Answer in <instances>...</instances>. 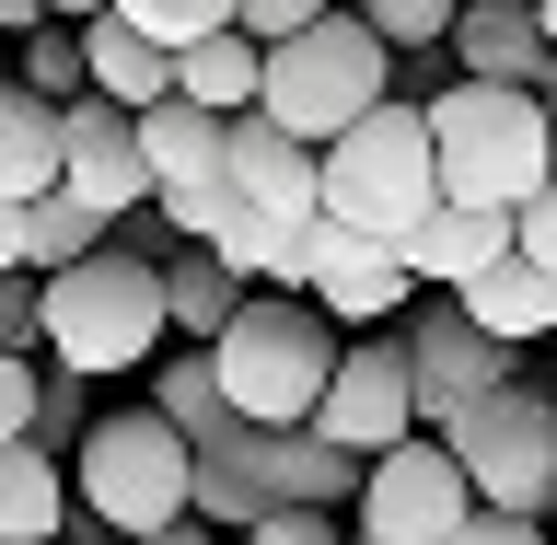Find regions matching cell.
Wrapping results in <instances>:
<instances>
[{"label":"cell","mask_w":557,"mask_h":545,"mask_svg":"<svg viewBox=\"0 0 557 545\" xmlns=\"http://www.w3.org/2000/svg\"><path fill=\"white\" fill-rule=\"evenodd\" d=\"M198 522V442L163 407H104L70 453V545H128Z\"/></svg>","instance_id":"cell-1"},{"label":"cell","mask_w":557,"mask_h":545,"mask_svg":"<svg viewBox=\"0 0 557 545\" xmlns=\"http://www.w3.org/2000/svg\"><path fill=\"white\" fill-rule=\"evenodd\" d=\"M35 337H47V360H70V372H151L174 337V290H163V256H139V244H104V256H82V268L35 278Z\"/></svg>","instance_id":"cell-2"},{"label":"cell","mask_w":557,"mask_h":545,"mask_svg":"<svg viewBox=\"0 0 557 545\" xmlns=\"http://www.w3.org/2000/svg\"><path fill=\"white\" fill-rule=\"evenodd\" d=\"M337 348H348V325L313 302V290H256V302L209 337V360H221L233 418H256V430H313Z\"/></svg>","instance_id":"cell-3"},{"label":"cell","mask_w":557,"mask_h":545,"mask_svg":"<svg viewBox=\"0 0 557 545\" xmlns=\"http://www.w3.org/2000/svg\"><path fill=\"white\" fill-rule=\"evenodd\" d=\"M430 139H442V198L465 209H511L557 174V116L534 82H453L430 94Z\"/></svg>","instance_id":"cell-4"},{"label":"cell","mask_w":557,"mask_h":545,"mask_svg":"<svg viewBox=\"0 0 557 545\" xmlns=\"http://www.w3.org/2000/svg\"><path fill=\"white\" fill-rule=\"evenodd\" d=\"M430 209H442V139H430V104L383 94L372 116H348V128L325 139V221L407 244Z\"/></svg>","instance_id":"cell-5"},{"label":"cell","mask_w":557,"mask_h":545,"mask_svg":"<svg viewBox=\"0 0 557 545\" xmlns=\"http://www.w3.org/2000/svg\"><path fill=\"white\" fill-rule=\"evenodd\" d=\"M383 94H395V47H383L360 12H325L313 35L268 47V94H256V104H268L290 139H313V151H325V139H337L348 116H372Z\"/></svg>","instance_id":"cell-6"},{"label":"cell","mask_w":557,"mask_h":545,"mask_svg":"<svg viewBox=\"0 0 557 545\" xmlns=\"http://www.w3.org/2000/svg\"><path fill=\"white\" fill-rule=\"evenodd\" d=\"M453 442V465L476 476V511H534L546 522V499H557V383H499V395H476V407L442 430Z\"/></svg>","instance_id":"cell-7"},{"label":"cell","mask_w":557,"mask_h":545,"mask_svg":"<svg viewBox=\"0 0 557 545\" xmlns=\"http://www.w3.org/2000/svg\"><path fill=\"white\" fill-rule=\"evenodd\" d=\"M139 163H151V209L174 221V244H209L233 221V116L163 94L139 104Z\"/></svg>","instance_id":"cell-8"},{"label":"cell","mask_w":557,"mask_h":545,"mask_svg":"<svg viewBox=\"0 0 557 545\" xmlns=\"http://www.w3.org/2000/svg\"><path fill=\"white\" fill-rule=\"evenodd\" d=\"M465 522H476V476L453 465L442 430H407L395 453L360 465V534L372 545H453Z\"/></svg>","instance_id":"cell-9"},{"label":"cell","mask_w":557,"mask_h":545,"mask_svg":"<svg viewBox=\"0 0 557 545\" xmlns=\"http://www.w3.org/2000/svg\"><path fill=\"white\" fill-rule=\"evenodd\" d=\"M407 383H418V430H453L476 395L522 383V348H499L453 290H442V302L418 290V302H407Z\"/></svg>","instance_id":"cell-10"},{"label":"cell","mask_w":557,"mask_h":545,"mask_svg":"<svg viewBox=\"0 0 557 545\" xmlns=\"http://www.w3.org/2000/svg\"><path fill=\"white\" fill-rule=\"evenodd\" d=\"M290 290H313V302L337 313L348 337H372V325H395V313L418 302V268H407V244H383V233H348V221H302Z\"/></svg>","instance_id":"cell-11"},{"label":"cell","mask_w":557,"mask_h":545,"mask_svg":"<svg viewBox=\"0 0 557 545\" xmlns=\"http://www.w3.org/2000/svg\"><path fill=\"white\" fill-rule=\"evenodd\" d=\"M313 430H325L337 453H360V465H372V453H395V442L418 430L407 325H395V337H348V348H337V372H325V407H313Z\"/></svg>","instance_id":"cell-12"},{"label":"cell","mask_w":557,"mask_h":545,"mask_svg":"<svg viewBox=\"0 0 557 545\" xmlns=\"http://www.w3.org/2000/svg\"><path fill=\"white\" fill-rule=\"evenodd\" d=\"M233 209H256V221H325V151L313 139H290L256 104V116H233Z\"/></svg>","instance_id":"cell-13"},{"label":"cell","mask_w":557,"mask_h":545,"mask_svg":"<svg viewBox=\"0 0 557 545\" xmlns=\"http://www.w3.org/2000/svg\"><path fill=\"white\" fill-rule=\"evenodd\" d=\"M59 186H70V198H94L104 221L151 209V163H139V116H128V104H104V94L70 104V163H59Z\"/></svg>","instance_id":"cell-14"},{"label":"cell","mask_w":557,"mask_h":545,"mask_svg":"<svg viewBox=\"0 0 557 545\" xmlns=\"http://www.w3.org/2000/svg\"><path fill=\"white\" fill-rule=\"evenodd\" d=\"M453 70L465 82H557V47H546V12L534 0H465L453 12Z\"/></svg>","instance_id":"cell-15"},{"label":"cell","mask_w":557,"mask_h":545,"mask_svg":"<svg viewBox=\"0 0 557 545\" xmlns=\"http://www.w3.org/2000/svg\"><path fill=\"white\" fill-rule=\"evenodd\" d=\"M511 244H522L511 209H465V198H442V209L407 233V268H418V290H465V278H487Z\"/></svg>","instance_id":"cell-16"},{"label":"cell","mask_w":557,"mask_h":545,"mask_svg":"<svg viewBox=\"0 0 557 545\" xmlns=\"http://www.w3.org/2000/svg\"><path fill=\"white\" fill-rule=\"evenodd\" d=\"M70 163V104L59 94H24V82H0V198L35 209L47 186H59Z\"/></svg>","instance_id":"cell-17"},{"label":"cell","mask_w":557,"mask_h":545,"mask_svg":"<svg viewBox=\"0 0 557 545\" xmlns=\"http://www.w3.org/2000/svg\"><path fill=\"white\" fill-rule=\"evenodd\" d=\"M453 302L476 313V325H487L499 348H546V337H557V268H534L522 244H511V256H499L487 278H465Z\"/></svg>","instance_id":"cell-18"},{"label":"cell","mask_w":557,"mask_h":545,"mask_svg":"<svg viewBox=\"0 0 557 545\" xmlns=\"http://www.w3.org/2000/svg\"><path fill=\"white\" fill-rule=\"evenodd\" d=\"M0 545H70V453L0 442Z\"/></svg>","instance_id":"cell-19"},{"label":"cell","mask_w":557,"mask_h":545,"mask_svg":"<svg viewBox=\"0 0 557 545\" xmlns=\"http://www.w3.org/2000/svg\"><path fill=\"white\" fill-rule=\"evenodd\" d=\"M82 70H94V94L128 104V116L174 94V47H163V35H139L128 12H94V24H82Z\"/></svg>","instance_id":"cell-20"},{"label":"cell","mask_w":557,"mask_h":545,"mask_svg":"<svg viewBox=\"0 0 557 545\" xmlns=\"http://www.w3.org/2000/svg\"><path fill=\"white\" fill-rule=\"evenodd\" d=\"M174 94L209 104V116H256V94H268V47H256L244 24L198 35V47H174Z\"/></svg>","instance_id":"cell-21"},{"label":"cell","mask_w":557,"mask_h":545,"mask_svg":"<svg viewBox=\"0 0 557 545\" xmlns=\"http://www.w3.org/2000/svg\"><path fill=\"white\" fill-rule=\"evenodd\" d=\"M256 511H268V430H256V418H233L221 442H198V522L244 534Z\"/></svg>","instance_id":"cell-22"},{"label":"cell","mask_w":557,"mask_h":545,"mask_svg":"<svg viewBox=\"0 0 557 545\" xmlns=\"http://www.w3.org/2000/svg\"><path fill=\"white\" fill-rule=\"evenodd\" d=\"M302 499V511H348L360 499V453H337L325 430H268V511Z\"/></svg>","instance_id":"cell-23"},{"label":"cell","mask_w":557,"mask_h":545,"mask_svg":"<svg viewBox=\"0 0 557 545\" xmlns=\"http://www.w3.org/2000/svg\"><path fill=\"white\" fill-rule=\"evenodd\" d=\"M163 290H174V337H186V348H209L244 302H256V290H244V278L221 268L209 244H174V256H163Z\"/></svg>","instance_id":"cell-24"},{"label":"cell","mask_w":557,"mask_h":545,"mask_svg":"<svg viewBox=\"0 0 557 545\" xmlns=\"http://www.w3.org/2000/svg\"><path fill=\"white\" fill-rule=\"evenodd\" d=\"M104 244H116V221H104L94 198H70V186H47V198L24 209V256H35V278L82 268V256H104Z\"/></svg>","instance_id":"cell-25"},{"label":"cell","mask_w":557,"mask_h":545,"mask_svg":"<svg viewBox=\"0 0 557 545\" xmlns=\"http://www.w3.org/2000/svg\"><path fill=\"white\" fill-rule=\"evenodd\" d=\"M151 407H163L186 442H221V430H233V395H221V360H209V348L151 360Z\"/></svg>","instance_id":"cell-26"},{"label":"cell","mask_w":557,"mask_h":545,"mask_svg":"<svg viewBox=\"0 0 557 545\" xmlns=\"http://www.w3.org/2000/svg\"><path fill=\"white\" fill-rule=\"evenodd\" d=\"M209 256H221L244 290H290V256H302V233H290V221H256V209H233V221L209 233Z\"/></svg>","instance_id":"cell-27"},{"label":"cell","mask_w":557,"mask_h":545,"mask_svg":"<svg viewBox=\"0 0 557 545\" xmlns=\"http://www.w3.org/2000/svg\"><path fill=\"white\" fill-rule=\"evenodd\" d=\"M24 94H59V104L94 94V70H82V24H35V35H24Z\"/></svg>","instance_id":"cell-28"},{"label":"cell","mask_w":557,"mask_h":545,"mask_svg":"<svg viewBox=\"0 0 557 545\" xmlns=\"http://www.w3.org/2000/svg\"><path fill=\"white\" fill-rule=\"evenodd\" d=\"M348 12L407 59V47H453V12H465V0H348Z\"/></svg>","instance_id":"cell-29"},{"label":"cell","mask_w":557,"mask_h":545,"mask_svg":"<svg viewBox=\"0 0 557 545\" xmlns=\"http://www.w3.org/2000/svg\"><path fill=\"white\" fill-rule=\"evenodd\" d=\"M94 372H70V360H47V395H35V442L47 453H82V430H94Z\"/></svg>","instance_id":"cell-30"},{"label":"cell","mask_w":557,"mask_h":545,"mask_svg":"<svg viewBox=\"0 0 557 545\" xmlns=\"http://www.w3.org/2000/svg\"><path fill=\"white\" fill-rule=\"evenodd\" d=\"M116 12H128L139 35H163V47H198V35H221L244 12V0H116Z\"/></svg>","instance_id":"cell-31"},{"label":"cell","mask_w":557,"mask_h":545,"mask_svg":"<svg viewBox=\"0 0 557 545\" xmlns=\"http://www.w3.org/2000/svg\"><path fill=\"white\" fill-rule=\"evenodd\" d=\"M35 395H47V348H0V442H35Z\"/></svg>","instance_id":"cell-32"},{"label":"cell","mask_w":557,"mask_h":545,"mask_svg":"<svg viewBox=\"0 0 557 545\" xmlns=\"http://www.w3.org/2000/svg\"><path fill=\"white\" fill-rule=\"evenodd\" d=\"M244 545H348V522H337V511H302V499H278V511L244 522Z\"/></svg>","instance_id":"cell-33"},{"label":"cell","mask_w":557,"mask_h":545,"mask_svg":"<svg viewBox=\"0 0 557 545\" xmlns=\"http://www.w3.org/2000/svg\"><path fill=\"white\" fill-rule=\"evenodd\" d=\"M325 12H348V0H244L233 24L256 35V47H290V35H313V24H325Z\"/></svg>","instance_id":"cell-34"},{"label":"cell","mask_w":557,"mask_h":545,"mask_svg":"<svg viewBox=\"0 0 557 545\" xmlns=\"http://www.w3.org/2000/svg\"><path fill=\"white\" fill-rule=\"evenodd\" d=\"M511 233H522V256H534V268H557V174L522 198V221H511Z\"/></svg>","instance_id":"cell-35"},{"label":"cell","mask_w":557,"mask_h":545,"mask_svg":"<svg viewBox=\"0 0 557 545\" xmlns=\"http://www.w3.org/2000/svg\"><path fill=\"white\" fill-rule=\"evenodd\" d=\"M0 348H47V337H35V268L0 278Z\"/></svg>","instance_id":"cell-36"},{"label":"cell","mask_w":557,"mask_h":545,"mask_svg":"<svg viewBox=\"0 0 557 545\" xmlns=\"http://www.w3.org/2000/svg\"><path fill=\"white\" fill-rule=\"evenodd\" d=\"M453 545H546V522H534V511H476Z\"/></svg>","instance_id":"cell-37"},{"label":"cell","mask_w":557,"mask_h":545,"mask_svg":"<svg viewBox=\"0 0 557 545\" xmlns=\"http://www.w3.org/2000/svg\"><path fill=\"white\" fill-rule=\"evenodd\" d=\"M24 268H35V256H24V209L0 198V278H24Z\"/></svg>","instance_id":"cell-38"},{"label":"cell","mask_w":557,"mask_h":545,"mask_svg":"<svg viewBox=\"0 0 557 545\" xmlns=\"http://www.w3.org/2000/svg\"><path fill=\"white\" fill-rule=\"evenodd\" d=\"M35 24H59V12H47V0H0V35H12V47H24Z\"/></svg>","instance_id":"cell-39"},{"label":"cell","mask_w":557,"mask_h":545,"mask_svg":"<svg viewBox=\"0 0 557 545\" xmlns=\"http://www.w3.org/2000/svg\"><path fill=\"white\" fill-rule=\"evenodd\" d=\"M128 545H221V522H174V534H128Z\"/></svg>","instance_id":"cell-40"},{"label":"cell","mask_w":557,"mask_h":545,"mask_svg":"<svg viewBox=\"0 0 557 545\" xmlns=\"http://www.w3.org/2000/svg\"><path fill=\"white\" fill-rule=\"evenodd\" d=\"M47 12H59V24H94V12H116V0H47Z\"/></svg>","instance_id":"cell-41"},{"label":"cell","mask_w":557,"mask_h":545,"mask_svg":"<svg viewBox=\"0 0 557 545\" xmlns=\"http://www.w3.org/2000/svg\"><path fill=\"white\" fill-rule=\"evenodd\" d=\"M534 12H546V47H557V0H534Z\"/></svg>","instance_id":"cell-42"},{"label":"cell","mask_w":557,"mask_h":545,"mask_svg":"<svg viewBox=\"0 0 557 545\" xmlns=\"http://www.w3.org/2000/svg\"><path fill=\"white\" fill-rule=\"evenodd\" d=\"M546 116H557V82H546Z\"/></svg>","instance_id":"cell-43"},{"label":"cell","mask_w":557,"mask_h":545,"mask_svg":"<svg viewBox=\"0 0 557 545\" xmlns=\"http://www.w3.org/2000/svg\"><path fill=\"white\" fill-rule=\"evenodd\" d=\"M348 545H372V534H348Z\"/></svg>","instance_id":"cell-44"}]
</instances>
